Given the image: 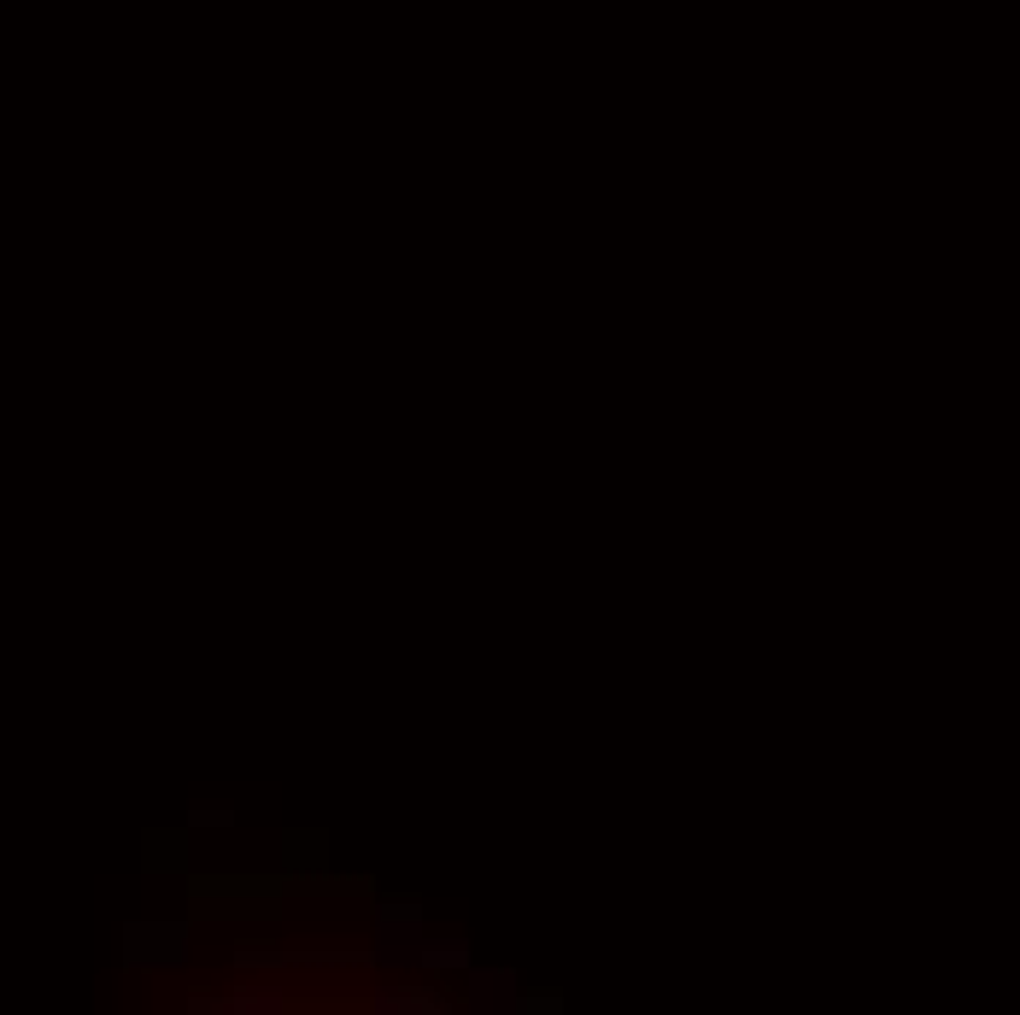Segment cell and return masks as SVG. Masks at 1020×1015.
Returning a JSON list of instances; mask_svg holds the SVG:
<instances>
[{
    "label": "cell",
    "mask_w": 1020,
    "mask_h": 1015,
    "mask_svg": "<svg viewBox=\"0 0 1020 1015\" xmlns=\"http://www.w3.org/2000/svg\"><path fill=\"white\" fill-rule=\"evenodd\" d=\"M370 916H376L382 968H416L423 963V916H428L423 893H376L370 898Z\"/></svg>",
    "instance_id": "277c9868"
},
{
    "label": "cell",
    "mask_w": 1020,
    "mask_h": 1015,
    "mask_svg": "<svg viewBox=\"0 0 1020 1015\" xmlns=\"http://www.w3.org/2000/svg\"><path fill=\"white\" fill-rule=\"evenodd\" d=\"M189 834H194L189 822H182V827L176 822L171 827H159V822L141 827V875H153V881L159 875H182V881H189L194 875V840Z\"/></svg>",
    "instance_id": "5b68a950"
},
{
    "label": "cell",
    "mask_w": 1020,
    "mask_h": 1015,
    "mask_svg": "<svg viewBox=\"0 0 1020 1015\" xmlns=\"http://www.w3.org/2000/svg\"><path fill=\"white\" fill-rule=\"evenodd\" d=\"M370 992H376V1015H452L457 1009V998L434 981H382Z\"/></svg>",
    "instance_id": "8992f818"
},
{
    "label": "cell",
    "mask_w": 1020,
    "mask_h": 1015,
    "mask_svg": "<svg viewBox=\"0 0 1020 1015\" xmlns=\"http://www.w3.org/2000/svg\"><path fill=\"white\" fill-rule=\"evenodd\" d=\"M282 868L287 875H317V868H329V827H282Z\"/></svg>",
    "instance_id": "ba28073f"
},
{
    "label": "cell",
    "mask_w": 1020,
    "mask_h": 1015,
    "mask_svg": "<svg viewBox=\"0 0 1020 1015\" xmlns=\"http://www.w3.org/2000/svg\"><path fill=\"white\" fill-rule=\"evenodd\" d=\"M189 1015H235V1004H229V992H212V986H189Z\"/></svg>",
    "instance_id": "5bb4252c"
},
{
    "label": "cell",
    "mask_w": 1020,
    "mask_h": 1015,
    "mask_svg": "<svg viewBox=\"0 0 1020 1015\" xmlns=\"http://www.w3.org/2000/svg\"><path fill=\"white\" fill-rule=\"evenodd\" d=\"M241 975H282V968H382L376 945H270V939H241L235 957Z\"/></svg>",
    "instance_id": "3957f363"
},
{
    "label": "cell",
    "mask_w": 1020,
    "mask_h": 1015,
    "mask_svg": "<svg viewBox=\"0 0 1020 1015\" xmlns=\"http://www.w3.org/2000/svg\"><path fill=\"white\" fill-rule=\"evenodd\" d=\"M564 986H534V992H523L516 998V1015H564Z\"/></svg>",
    "instance_id": "4fadbf2b"
},
{
    "label": "cell",
    "mask_w": 1020,
    "mask_h": 1015,
    "mask_svg": "<svg viewBox=\"0 0 1020 1015\" xmlns=\"http://www.w3.org/2000/svg\"><path fill=\"white\" fill-rule=\"evenodd\" d=\"M523 981H516V968H469V981H464V1009H475V1015H516V992Z\"/></svg>",
    "instance_id": "52a82bcc"
},
{
    "label": "cell",
    "mask_w": 1020,
    "mask_h": 1015,
    "mask_svg": "<svg viewBox=\"0 0 1020 1015\" xmlns=\"http://www.w3.org/2000/svg\"><path fill=\"white\" fill-rule=\"evenodd\" d=\"M282 1015H376V992H287Z\"/></svg>",
    "instance_id": "30bf717a"
},
{
    "label": "cell",
    "mask_w": 1020,
    "mask_h": 1015,
    "mask_svg": "<svg viewBox=\"0 0 1020 1015\" xmlns=\"http://www.w3.org/2000/svg\"><path fill=\"white\" fill-rule=\"evenodd\" d=\"M189 916L194 922H282L294 898V875H259V868H212L189 875Z\"/></svg>",
    "instance_id": "6da1fadb"
},
{
    "label": "cell",
    "mask_w": 1020,
    "mask_h": 1015,
    "mask_svg": "<svg viewBox=\"0 0 1020 1015\" xmlns=\"http://www.w3.org/2000/svg\"><path fill=\"white\" fill-rule=\"evenodd\" d=\"M194 951V916L189 922H164V916H130L118 927V968L123 975H164L182 968Z\"/></svg>",
    "instance_id": "7a4b0ae2"
},
{
    "label": "cell",
    "mask_w": 1020,
    "mask_h": 1015,
    "mask_svg": "<svg viewBox=\"0 0 1020 1015\" xmlns=\"http://www.w3.org/2000/svg\"><path fill=\"white\" fill-rule=\"evenodd\" d=\"M469 963H475L469 939H441V945L423 939V963L416 968H428V975H469Z\"/></svg>",
    "instance_id": "8fae6325"
},
{
    "label": "cell",
    "mask_w": 1020,
    "mask_h": 1015,
    "mask_svg": "<svg viewBox=\"0 0 1020 1015\" xmlns=\"http://www.w3.org/2000/svg\"><path fill=\"white\" fill-rule=\"evenodd\" d=\"M235 804H194L189 811V827L194 834H235Z\"/></svg>",
    "instance_id": "7c38bea8"
},
{
    "label": "cell",
    "mask_w": 1020,
    "mask_h": 1015,
    "mask_svg": "<svg viewBox=\"0 0 1020 1015\" xmlns=\"http://www.w3.org/2000/svg\"><path fill=\"white\" fill-rule=\"evenodd\" d=\"M294 898H335V904H364L376 898V875H294Z\"/></svg>",
    "instance_id": "9c48e42d"
}]
</instances>
